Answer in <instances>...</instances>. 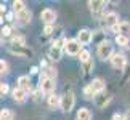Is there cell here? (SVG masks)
<instances>
[{"instance_id": "cell-26", "label": "cell", "mask_w": 130, "mask_h": 120, "mask_svg": "<svg viewBox=\"0 0 130 120\" xmlns=\"http://www.w3.org/2000/svg\"><path fill=\"white\" fill-rule=\"evenodd\" d=\"M8 72V64L7 61H3V59H0V75H3V74Z\"/></svg>"}, {"instance_id": "cell-23", "label": "cell", "mask_w": 130, "mask_h": 120, "mask_svg": "<svg viewBox=\"0 0 130 120\" xmlns=\"http://www.w3.org/2000/svg\"><path fill=\"white\" fill-rule=\"evenodd\" d=\"M116 43L121 45V47H124V48H127L128 47V38L124 37V35H116Z\"/></svg>"}, {"instance_id": "cell-27", "label": "cell", "mask_w": 130, "mask_h": 120, "mask_svg": "<svg viewBox=\"0 0 130 120\" xmlns=\"http://www.w3.org/2000/svg\"><path fill=\"white\" fill-rule=\"evenodd\" d=\"M7 93H8V85L3 83V82H0V96H5Z\"/></svg>"}, {"instance_id": "cell-29", "label": "cell", "mask_w": 130, "mask_h": 120, "mask_svg": "<svg viewBox=\"0 0 130 120\" xmlns=\"http://www.w3.org/2000/svg\"><path fill=\"white\" fill-rule=\"evenodd\" d=\"M5 14H7V7H5V5H2V3H0V18H3Z\"/></svg>"}, {"instance_id": "cell-14", "label": "cell", "mask_w": 130, "mask_h": 120, "mask_svg": "<svg viewBox=\"0 0 130 120\" xmlns=\"http://www.w3.org/2000/svg\"><path fill=\"white\" fill-rule=\"evenodd\" d=\"M31 18H32V13L29 11L27 8H26V10H23L21 13H18V14H16V19H18V21L21 23V24H29V23H31Z\"/></svg>"}, {"instance_id": "cell-7", "label": "cell", "mask_w": 130, "mask_h": 120, "mask_svg": "<svg viewBox=\"0 0 130 120\" xmlns=\"http://www.w3.org/2000/svg\"><path fill=\"white\" fill-rule=\"evenodd\" d=\"M111 64L116 69H119V71H122L124 67H125V64H127V58L124 56L122 53H114L112 54V58H111Z\"/></svg>"}, {"instance_id": "cell-11", "label": "cell", "mask_w": 130, "mask_h": 120, "mask_svg": "<svg viewBox=\"0 0 130 120\" xmlns=\"http://www.w3.org/2000/svg\"><path fill=\"white\" fill-rule=\"evenodd\" d=\"M104 5H106V2H103V0H90V2H88L90 11L95 13V14L101 13V11H103V8H104Z\"/></svg>"}, {"instance_id": "cell-21", "label": "cell", "mask_w": 130, "mask_h": 120, "mask_svg": "<svg viewBox=\"0 0 130 120\" xmlns=\"http://www.w3.org/2000/svg\"><path fill=\"white\" fill-rule=\"evenodd\" d=\"M0 120H13V112L10 111V109L0 111Z\"/></svg>"}, {"instance_id": "cell-5", "label": "cell", "mask_w": 130, "mask_h": 120, "mask_svg": "<svg viewBox=\"0 0 130 120\" xmlns=\"http://www.w3.org/2000/svg\"><path fill=\"white\" fill-rule=\"evenodd\" d=\"M111 29H112V32L117 34V35H124V37L130 38V23L122 21V23L116 24V26H112Z\"/></svg>"}, {"instance_id": "cell-20", "label": "cell", "mask_w": 130, "mask_h": 120, "mask_svg": "<svg viewBox=\"0 0 130 120\" xmlns=\"http://www.w3.org/2000/svg\"><path fill=\"white\" fill-rule=\"evenodd\" d=\"M23 10H26L24 8V2H21V0H14L13 2V11L18 14V13H21Z\"/></svg>"}, {"instance_id": "cell-17", "label": "cell", "mask_w": 130, "mask_h": 120, "mask_svg": "<svg viewBox=\"0 0 130 120\" xmlns=\"http://www.w3.org/2000/svg\"><path fill=\"white\" fill-rule=\"evenodd\" d=\"M77 120H92V112H90L87 107L79 109V112H77Z\"/></svg>"}, {"instance_id": "cell-10", "label": "cell", "mask_w": 130, "mask_h": 120, "mask_svg": "<svg viewBox=\"0 0 130 120\" xmlns=\"http://www.w3.org/2000/svg\"><path fill=\"white\" fill-rule=\"evenodd\" d=\"M90 87V90H92V93L96 96V94H100V93H103V90H104V82L101 78H95L92 83L88 85Z\"/></svg>"}, {"instance_id": "cell-2", "label": "cell", "mask_w": 130, "mask_h": 120, "mask_svg": "<svg viewBox=\"0 0 130 120\" xmlns=\"http://www.w3.org/2000/svg\"><path fill=\"white\" fill-rule=\"evenodd\" d=\"M74 104H76V96H74L72 91H68L66 94L61 96V104H59V107H61L64 112H71Z\"/></svg>"}, {"instance_id": "cell-24", "label": "cell", "mask_w": 130, "mask_h": 120, "mask_svg": "<svg viewBox=\"0 0 130 120\" xmlns=\"http://www.w3.org/2000/svg\"><path fill=\"white\" fill-rule=\"evenodd\" d=\"M82 67H84V74H85V75H88L90 71L93 69V59H90V61L84 63V64H82Z\"/></svg>"}, {"instance_id": "cell-33", "label": "cell", "mask_w": 130, "mask_h": 120, "mask_svg": "<svg viewBox=\"0 0 130 120\" xmlns=\"http://www.w3.org/2000/svg\"><path fill=\"white\" fill-rule=\"evenodd\" d=\"M31 72H32V74H37V72H39V69H37V67H32V69H31Z\"/></svg>"}, {"instance_id": "cell-13", "label": "cell", "mask_w": 130, "mask_h": 120, "mask_svg": "<svg viewBox=\"0 0 130 120\" xmlns=\"http://www.w3.org/2000/svg\"><path fill=\"white\" fill-rule=\"evenodd\" d=\"M18 88L24 90V91H31V78H29L27 75H21L18 78Z\"/></svg>"}, {"instance_id": "cell-18", "label": "cell", "mask_w": 130, "mask_h": 120, "mask_svg": "<svg viewBox=\"0 0 130 120\" xmlns=\"http://www.w3.org/2000/svg\"><path fill=\"white\" fill-rule=\"evenodd\" d=\"M59 104H61V99H59L58 96H55V94H50L48 96V106L52 109H56Z\"/></svg>"}, {"instance_id": "cell-16", "label": "cell", "mask_w": 130, "mask_h": 120, "mask_svg": "<svg viewBox=\"0 0 130 120\" xmlns=\"http://www.w3.org/2000/svg\"><path fill=\"white\" fill-rule=\"evenodd\" d=\"M109 101H111V98H109V96H104L103 93H100V94H96V96H95V103H96L98 107H104Z\"/></svg>"}, {"instance_id": "cell-28", "label": "cell", "mask_w": 130, "mask_h": 120, "mask_svg": "<svg viewBox=\"0 0 130 120\" xmlns=\"http://www.w3.org/2000/svg\"><path fill=\"white\" fill-rule=\"evenodd\" d=\"M2 35H3V37H8V35H11V27L5 26V27L2 29Z\"/></svg>"}, {"instance_id": "cell-31", "label": "cell", "mask_w": 130, "mask_h": 120, "mask_svg": "<svg viewBox=\"0 0 130 120\" xmlns=\"http://www.w3.org/2000/svg\"><path fill=\"white\" fill-rule=\"evenodd\" d=\"M45 35H50V34H52L53 32V26H45Z\"/></svg>"}, {"instance_id": "cell-25", "label": "cell", "mask_w": 130, "mask_h": 120, "mask_svg": "<svg viewBox=\"0 0 130 120\" xmlns=\"http://www.w3.org/2000/svg\"><path fill=\"white\" fill-rule=\"evenodd\" d=\"M79 56H80V63H82V64H84V63H87V61H90V59H92V58H90V53L87 51V50H82V53L79 54Z\"/></svg>"}, {"instance_id": "cell-22", "label": "cell", "mask_w": 130, "mask_h": 120, "mask_svg": "<svg viewBox=\"0 0 130 120\" xmlns=\"http://www.w3.org/2000/svg\"><path fill=\"white\" fill-rule=\"evenodd\" d=\"M45 75H47L48 78H52V80H55V78H56V69H55V67H52V66H48L47 69H45Z\"/></svg>"}, {"instance_id": "cell-9", "label": "cell", "mask_w": 130, "mask_h": 120, "mask_svg": "<svg viewBox=\"0 0 130 120\" xmlns=\"http://www.w3.org/2000/svg\"><path fill=\"white\" fill-rule=\"evenodd\" d=\"M77 40H79L82 45H88V43L93 40L92 31H90V29H80V31H79V34H77Z\"/></svg>"}, {"instance_id": "cell-15", "label": "cell", "mask_w": 130, "mask_h": 120, "mask_svg": "<svg viewBox=\"0 0 130 120\" xmlns=\"http://www.w3.org/2000/svg\"><path fill=\"white\" fill-rule=\"evenodd\" d=\"M104 23L108 24V26H116V24H119V16L117 13H108L106 16H104Z\"/></svg>"}, {"instance_id": "cell-32", "label": "cell", "mask_w": 130, "mask_h": 120, "mask_svg": "<svg viewBox=\"0 0 130 120\" xmlns=\"http://www.w3.org/2000/svg\"><path fill=\"white\" fill-rule=\"evenodd\" d=\"M7 19H8V21H11V19H13V14L8 13V14H7Z\"/></svg>"}, {"instance_id": "cell-3", "label": "cell", "mask_w": 130, "mask_h": 120, "mask_svg": "<svg viewBox=\"0 0 130 120\" xmlns=\"http://www.w3.org/2000/svg\"><path fill=\"white\" fill-rule=\"evenodd\" d=\"M64 51L71 56H77L82 53V43L79 40H66L64 43Z\"/></svg>"}, {"instance_id": "cell-8", "label": "cell", "mask_w": 130, "mask_h": 120, "mask_svg": "<svg viewBox=\"0 0 130 120\" xmlns=\"http://www.w3.org/2000/svg\"><path fill=\"white\" fill-rule=\"evenodd\" d=\"M10 51L18 54V56H23V58H31L32 56V50H29L26 47H19V45H10Z\"/></svg>"}, {"instance_id": "cell-35", "label": "cell", "mask_w": 130, "mask_h": 120, "mask_svg": "<svg viewBox=\"0 0 130 120\" xmlns=\"http://www.w3.org/2000/svg\"><path fill=\"white\" fill-rule=\"evenodd\" d=\"M2 40H3V35H2V32H0V43H2Z\"/></svg>"}, {"instance_id": "cell-34", "label": "cell", "mask_w": 130, "mask_h": 120, "mask_svg": "<svg viewBox=\"0 0 130 120\" xmlns=\"http://www.w3.org/2000/svg\"><path fill=\"white\" fill-rule=\"evenodd\" d=\"M125 120H130V111H128V112L125 114Z\"/></svg>"}, {"instance_id": "cell-1", "label": "cell", "mask_w": 130, "mask_h": 120, "mask_svg": "<svg viewBox=\"0 0 130 120\" xmlns=\"http://www.w3.org/2000/svg\"><path fill=\"white\" fill-rule=\"evenodd\" d=\"M96 54H98V58H101V59H111L112 58V45L111 42H108V40H104V42H101L98 45V48H96Z\"/></svg>"}, {"instance_id": "cell-30", "label": "cell", "mask_w": 130, "mask_h": 120, "mask_svg": "<svg viewBox=\"0 0 130 120\" xmlns=\"http://www.w3.org/2000/svg\"><path fill=\"white\" fill-rule=\"evenodd\" d=\"M112 120H125V115H122V114H114Z\"/></svg>"}, {"instance_id": "cell-19", "label": "cell", "mask_w": 130, "mask_h": 120, "mask_svg": "<svg viewBox=\"0 0 130 120\" xmlns=\"http://www.w3.org/2000/svg\"><path fill=\"white\" fill-rule=\"evenodd\" d=\"M50 58L55 59V61H58L59 58H61V48H58V47H52L50 48Z\"/></svg>"}, {"instance_id": "cell-4", "label": "cell", "mask_w": 130, "mask_h": 120, "mask_svg": "<svg viewBox=\"0 0 130 120\" xmlns=\"http://www.w3.org/2000/svg\"><path fill=\"white\" fill-rule=\"evenodd\" d=\"M39 90L45 94H53V90H55V80L48 78L45 75V72L40 75V85H39Z\"/></svg>"}, {"instance_id": "cell-6", "label": "cell", "mask_w": 130, "mask_h": 120, "mask_svg": "<svg viewBox=\"0 0 130 120\" xmlns=\"http://www.w3.org/2000/svg\"><path fill=\"white\" fill-rule=\"evenodd\" d=\"M40 19L47 26H52V24L56 21V13H55V10H52V8H45L40 13Z\"/></svg>"}, {"instance_id": "cell-12", "label": "cell", "mask_w": 130, "mask_h": 120, "mask_svg": "<svg viewBox=\"0 0 130 120\" xmlns=\"http://www.w3.org/2000/svg\"><path fill=\"white\" fill-rule=\"evenodd\" d=\"M13 99L16 103L23 104V103H26V99H27V93L24 91V90H21V88H14L13 90Z\"/></svg>"}]
</instances>
